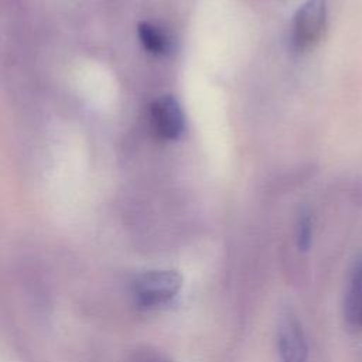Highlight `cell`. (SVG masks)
<instances>
[{
  "label": "cell",
  "mask_w": 362,
  "mask_h": 362,
  "mask_svg": "<svg viewBox=\"0 0 362 362\" xmlns=\"http://www.w3.org/2000/svg\"><path fill=\"white\" fill-rule=\"evenodd\" d=\"M328 21L327 0H305L294 14L291 44L297 51L314 48L325 34Z\"/></svg>",
  "instance_id": "6da1fadb"
},
{
  "label": "cell",
  "mask_w": 362,
  "mask_h": 362,
  "mask_svg": "<svg viewBox=\"0 0 362 362\" xmlns=\"http://www.w3.org/2000/svg\"><path fill=\"white\" fill-rule=\"evenodd\" d=\"M181 276L174 270H150L139 274L133 281L136 301L147 308L165 305L177 297Z\"/></svg>",
  "instance_id": "7a4b0ae2"
},
{
  "label": "cell",
  "mask_w": 362,
  "mask_h": 362,
  "mask_svg": "<svg viewBox=\"0 0 362 362\" xmlns=\"http://www.w3.org/2000/svg\"><path fill=\"white\" fill-rule=\"evenodd\" d=\"M150 119L154 133L163 140L177 139L184 129V115L173 96L154 100L150 106Z\"/></svg>",
  "instance_id": "3957f363"
},
{
  "label": "cell",
  "mask_w": 362,
  "mask_h": 362,
  "mask_svg": "<svg viewBox=\"0 0 362 362\" xmlns=\"http://www.w3.org/2000/svg\"><path fill=\"white\" fill-rule=\"evenodd\" d=\"M277 345L281 362H305L307 342L300 322L287 315L281 320L277 332Z\"/></svg>",
  "instance_id": "277c9868"
},
{
  "label": "cell",
  "mask_w": 362,
  "mask_h": 362,
  "mask_svg": "<svg viewBox=\"0 0 362 362\" xmlns=\"http://www.w3.org/2000/svg\"><path fill=\"white\" fill-rule=\"evenodd\" d=\"M344 317L351 328H362V260H359L349 277L344 297Z\"/></svg>",
  "instance_id": "5b68a950"
},
{
  "label": "cell",
  "mask_w": 362,
  "mask_h": 362,
  "mask_svg": "<svg viewBox=\"0 0 362 362\" xmlns=\"http://www.w3.org/2000/svg\"><path fill=\"white\" fill-rule=\"evenodd\" d=\"M137 33H139V38H140L143 47L148 52H151L154 55H161L167 51V45H168L167 37L158 27H156L150 23H140Z\"/></svg>",
  "instance_id": "8992f818"
},
{
  "label": "cell",
  "mask_w": 362,
  "mask_h": 362,
  "mask_svg": "<svg viewBox=\"0 0 362 362\" xmlns=\"http://www.w3.org/2000/svg\"><path fill=\"white\" fill-rule=\"evenodd\" d=\"M313 239V222L310 214H301L297 222V246L300 250H307Z\"/></svg>",
  "instance_id": "52a82bcc"
}]
</instances>
